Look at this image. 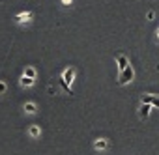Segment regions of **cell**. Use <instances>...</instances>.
<instances>
[{"label": "cell", "instance_id": "13", "mask_svg": "<svg viewBox=\"0 0 159 155\" xmlns=\"http://www.w3.org/2000/svg\"><path fill=\"white\" fill-rule=\"evenodd\" d=\"M62 2H64V4H71V2H73V0H62Z\"/></svg>", "mask_w": 159, "mask_h": 155}, {"label": "cell", "instance_id": "11", "mask_svg": "<svg viewBox=\"0 0 159 155\" xmlns=\"http://www.w3.org/2000/svg\"><path fill=\"white\" fill-rule=\"evenodd\" d=\"M28 133H30V136H39V133H41V131H39V127H38V125H32Z\"/></svg>", "mask_w": 159, "mask_h": 155}, {"label": "cell", "instance_id": "3", "mask_svg": "<svg viewBox=\"0 0 159 155\" xmlns=\"http://www.w3.org/2000/svg\"><path fill=\"white\" fill-rule=\"evenodd\" d=\"M32 17H34L32 11H23V13H17V15H15V21H19V23H28Z\"/></svg>", "mask_w": 159, "mask_h": 155}, {"label": "cell", "instance_id": "12", "mask_svg": "<svg viewBox=\"0 0 159 155\" xmlns=\"http://www.w3.org/2000/svg\"><path fill=\"white\" fill-rule=\"evenodd\" d=\"M6 92V84L4 82H0V94H4Z\"/></svg>", "mask_w": 159, "mask_h": 155}, {"label": "cell", "instance_id": "7", "mask_svg": "<svg viewBox=\"0 0 159 155\" xmlns=\"http://www.w3.org/2000/svg\"><path fill=\"white\" fill-rule=\"evenodd\" d=\"M94 148H96V149H105V148H107V140H105V138H99V140H96Z\"/></svg>", "mask_w": 159, "mask_h": 155}, {"label": "cell", "instance_id": "1", "mask_svg": "<svg viewBox=\"0 0 159 155\" xmlns=\"http://www.w3.org/2000/svg\"><path fill=\"white\" fill-rule=\"evenodd\" d=\"M73 79H75V69L73 67H67L66 71H64V75H62V86L66 88V92H69V95H73V92H71V82H73Z\"/></svg>", "mask_w": 159, "mask_h": 155}, {"label": "cell", "instance_id": "4", "mask_svg": "<svg viewBox=\"0 0 159 155\" xmlns=\"http://www.w3.org/2000/svg\"><path fill=\"white\" fill-rule=\"evenodd\" d=\"M142 103H148V105L159 108V97H155V95H142Z\"/></svg>", "mask_w": 159, "mask_h": 155}, {"label": "cell", "instance_id": "10", "mask_svg": "<svg viewBox=\"0 0 159 155\" xmlns=\"http://www.w3.org/2000/svg\"><path fill=\"white\" fill-rule=\"evenodd\" d=\"M25 77H30V79H36V69H34V67H26V69H25Z\"/></svg>", "mask_w": 159, "mask_h": 155}, {"label": "cell", "instance_id": "6", "mask_svg": "<svg viewBox=\"0 0 159 155\" xmlns=\"http://www.w3.org/2000/svg\"><path fill=\"white\" fill-rule=\"evenodd\" d=\"M150 110H152V105H148V103H142V107H140V118H148L150 116Z\"/></svg>", "mask_w": 159, "mask_h": 155}, {"label": "cell", "instance_id": "5", "mask_svg": "<svg viewBox=\"0 0 159 155\" xmlns=\"http://www.w3.org/2000/svg\"><path fill=\"white\" fill-rule=\"evenodd\" d=\"M116 64H118V69H120V71H124V69L129 65V64H127V58H125L124 54H118V56H116Z\"/></svg>", "mask_w": 159, "mask_h": 155}, {"label": "cell", "instance_id": "14", "mask_svg": "<svg viewBox=\"0 0 159 155\" xmlns=\"http://www.w3.org/2000/svg\"><path fill=\"white\" fill-rule=\"evenodd\" d=\"M157 36H159V30H157Z\"/></svg>", "mask_w": 159, "mask_h": 155}, {"label": "cell", "instance_id": "8", "mask_svg": "<svg viewBox=\"0 0 159 155\" xmlns=\"http://www.w3.org/2000/svg\"><path fill=\"white\" fill-rule=\"evenodd\" d=\"M34 81H36V79H30V77H25V75H23V79H21V84L28 88V86H32V84H34Z\"/></svg>", "mask_w": 159, "mask_h": 155}, {"label": "cell", "instance_id": "9", "mask_svg": "<svg viewBox=\"0 0 159 155\" xmlns=\"http://www.w3.org/2000/svg\"><path fill=\"white\" fill-rule=\"evenodd\" d=\"M25 110H26L28 114H34L38 108H36V105H34V103H25Z\"/></svg>", "mask_w": 159, "mask_h": 155}, {"label": "cell", "instance_id": "2", "mask_svg": "<svg viewBox=\"0 0 159 155\" xmlns=\"http://www.w3.org/2000/svg\"><path fill=\"white\" fill-rule=\"evenodd\" d=\"M133 67L131 65H127L124 71H120V77H118V84H127V82H131L133 81Z\"/></svg>", "mask_w": 159, "mask_h": 155}]
</instances>
